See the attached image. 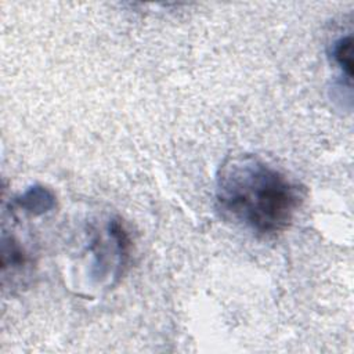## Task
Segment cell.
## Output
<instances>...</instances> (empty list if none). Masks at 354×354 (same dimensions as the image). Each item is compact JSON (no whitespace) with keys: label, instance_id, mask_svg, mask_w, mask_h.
Returning a JSON list of instances; mask_svg holds the SVG:
<instances>
[{"label":"cell","instance_id":"obj_2","mask_svg":"<svg viewBox=\"0 0 354 354\" xmlns=\"http://www.w3.org/2000/svg\"><path fill=\"white\" fill-rule=\"evenodd\" d=\"M333 58L346 71L347 76L351 75V37H342L333 44Z\"/></svg>","mask_w":354,"mask_h":354},{"label":"cell","instance_id":"obj_1","mask_svg":"<svg viewBox=\"0 0 354 354\" xmlns=\"http://www.w3.org/2000/svg\"><path fill=\"white\" fill-rule=\"evenodd\" d=\"M301 199L296 184L252 155L228 159L217 176L216 201L223 217L259 235L286 230Z\"/></svg>","mask_w":354,"mask_h":354}]
</instances>
